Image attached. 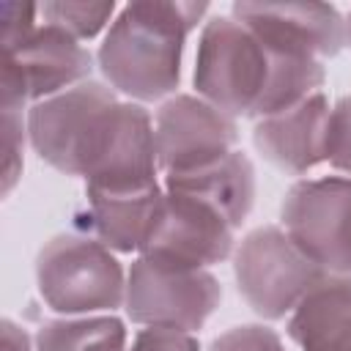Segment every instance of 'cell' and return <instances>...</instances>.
<instances>
[{
    "label": "cell",
    "mask_w": 351,
    "mask_h": 351,
    "mask_svg": "<svg viewBox=\"0 0 351 351\" xmlns=\"http://www.w3.org/2000/svg\"><path fill=\"white\" fill-rule=\"evenodd\" d=\"M25 126L33 151L55 170L82 176L85 192L159 186L151 115L101 82L85 80L33 104Z\"/></svg>",
    "instance_id": "cell-1"
},
{
    "label": "cell",
    "mask_w": 351,
    "mask_h": 351,
    "mask_svg": "<svg viewBox=\"0 0 351 351\" xmlns=\"http://www.w3.org/2000/svg\"><path fill=\"white\" fill-rule=\"evenodd\" d=\"M321 85V60L280 52L233 16H214L200 33L195 88L230 118L277 115L318 93Z\"/></svg>",
    "instance_id": "cell-2"
},
{
    "label": "cell",
    "mask_w": 351,
    "mask_h": 351,
    "mask_svg": "<svg viewBox=\"0 0 351 351\" xmlns=\"http://www.w3.org/2000/svg\"><path fill=\"white\" fill-rule=\"evenodd\" d=\"M206 3L140 0L121 8L99 47L110 85L132 99L156 101L178 88L186 36L206 16Z\"/></svg>",
    "instance_id": "cell-3"
},
{
    "label": "cell",
    "mask_w": 351,
    "mask_h": 351,
    "mask_svg": "<svg viewBox=\"0 0 351 351\" xmlns=\"http://www.w3.org/2000/svg\"><path fill=\"white\" fill-rule=\"evenodd\" d=\"M38 293L60 315H93L115 310L126 299L123 269L99 239L60 233L38 252Z\"/></svg>",
    "instance_id": "cell-4"
},
{
    "label": "cell",
    "mask_w": 351,
    "mask_h": 351,
    "mask_svg": "<svg viewBox=\"0 0 351 351\" xmlns=\"http://www.w3.org/2000/svg\"><path fill=\"white\" fill-rule=\"evenodd\" d=\"M239 293L263 318L277 321L326 277V271L302 252V247L274 225L244 236L233 258Z\"/></svg>",
    "instance_id": "cell-5"
},
{
    "label": "cell",
    "mask_w": 351,
    "mask_h": 351,
    "mask_svg": "<svg viewBox=\"0 0 351 351\" xmlns=\"http://www.w3.org/2000/svg\"><path fill=\"white\" fill-rule=\"evenodd\" d=\"M222 288L206 269H189L140 255L126 280V315L156 329L195 332L217 310Z\"/></svg>",
    "instance_id": "cell-6"
},
{
    "label": "cell",
    "mask_w": 351,
    "mask_h": 351,
    "mask_svg": "<svg viewBox=\"0 0 351 351\" xmlns=\"http://www.w3.org/2000/svg\"><path fill=\"white\" fill-rule=\"evenodd\" d=\"M90 69L93 58L80 38L41 22L19 44L3 49L0 110H22L27 101L58 96L85 82Z\"/></svg>",
    "instance_id": "cell-7"
},
{
    "label": "cell",
    "mask_w": 351,
    "mask_h": 351,
    "mask_svg": "<svg viewBox=\"0 0 351 351\" xmlns=\"http://www.w3.org/2000/svg\"><path fill=\"white\" fill-rule=\"evenodd\" d=\"M280 217L285 233L326 274L351 277V176L293 184Z\"/></svg>",
    "instance_id": "cell-8"
},
{
    "label": "cell",
    "mask_w": 351,
    "mask_h": 351,
    "mask_svg": "<svg viewBox=\"0 0 351 351\" xmlns=\"http://www.w3.org/2000/svg\"><path fill=\"white\" fill-rule=\"evenodd\" d=\"M236 228L195 195L165 189L140 255L176 266L206 269L233 252Z\"/></svg>",
    "instance_id": "cell-9"
},
{
    "label": "cell",
    "mask_w": 351,
    "mask_h": 351,
    "mask_svg": "<svg viewBox=\"0 0 351 351\" xmlns=\"http://www.w3.org/2000/svg\"><path fill=\"white\" fill-rule=\"evenodd\" d=\"M156 156L165 176L192 173L228 156L239 140L236 121L200 96H173L154 118Z\"/></svg>",
    "instance_id": "cell-10"
},
{
    "label": "cell",
    "mask_w": 351,
    "mask_h": 351,
    "mask_svg": "<svg viewBox=\"0 0 351 351\" xmlns=\"http://www.w3.org/2000/svg\"><path fill=\"white\" fill-rule=\"evenodd\" d=\"M233 19L269 47L324 60L346 44V19L324 3H233Z\"/></svg>",
    "instance_id": "cell-11"
},
{
    "label": "cell",
    "mask_w": 351,
    "mask_h": 351,
    "mask_svg": "<svg viewBox=\"0 0 351 351\" xmlns=\"http://www.w3.org/2000/svg\"><path fill=\"white\" fill-rule=\"evenodd\" d=\"M329 112V101L313 93L277 115L261 118L252 134L255 148L282 173L302 176L326 162Z\"/></svg>",
    "instance_id": "cell-12"
},
{
    "label": "cell",
    "mask_w": 351,
    "mask_h": 351,
    "mask_svg": "<svg viewBox=\"0 0 351 351\" xmlns=\"http://www.w3.org/2000/svg\"><path fill=\"white\" fill-rule=\"evenodd\" d=\"M288 335L302 351H351V277L326 274L291 313Z\"/></svg>",
    "instance_id": "cell-13"
},
{
    "label": "cell",
    "mask_w": 351,
    "mask_h": 351,
    "mask_svg": "<svg viewBox=\"0 0 351 351\" xmlns=\"http://www.w3.org/2000/svg\"><path fill=\"white\" fill-rule=\"evenodd\" d=\"M165 189L186 192L217 208L233 228H239L255 200V170L247 154L230 151L219 162L192 170V173H178V176H165Z\"/></svg>",
    "instance_id": "cell-14"
},
{
    "label": "cell",
    "mask_w": 351,
    "mask_h": 351,
    "mask_svg": "<svg viewBox=\"0 0 351 351\" xmlns=\"http://www.w3.org/2000/svg\"><path fill=\"white\" fill-rule=\"evenodd\" d=\"M162 189L143 192H85L88 219L96 239L118 252H140L162 203Z\"/></svg>",
    "instance_id": "cell-15"
},
{
    "label": "cell",
    "mask_w": 351,
    "mask_h": 351,
    "mask_svg": "<svg viewBox=\"0 0 351 351\" xmlns=\"http://www.w3.org/2000/svg\"><path fill=\"white\" fill-rule=\"evenodd\" d=\"M36 351H126V329L115 315H63L41 321Z\"/></svg>",
    "instance_id": "cell-16"
},
{
    "label": "cell",
    "mask_w": 351,
    "mask_h": 351,
    "mask_svg": "<svg viewBox=\"0 0 351 351\" xmlns=\"http://www.w3.org/2000/svg\"><path fill=\"white\" fill-rule=\"evenodd\" d=\"M115 14V3H44L38 16L47 25L66 30L74 38H93L101 33Z\"/></svg>",
    "instance_id": "cell-17"
},
{
    "label": "cell",
    "mask_w": 351,
    "mask_h": 351,
    "mask_svg": "<svg viewBox=\"0 0 351 351\" xmlns=\"http://www.w3.org/2000/svg\"><path fill=\"white\" fill-rule=\"evenodd\" d=\"M326 162L351 176V96H343L329 112Z\"/></svg>",
    "instance_id": "cell-18"
},
{
    "label": "cell",
    "mask_w": 351,
    "mask_h": 351,
    "mask_svg": "<svg viewBox=\"0 0 351 351\" xmlns=\"http://www.w3.org/2000/svg\"><path fill=\"white\" fill-rule=\"evenodd\" d=\"M22 110H3V195H8L22 173V143H25Z\"/></svg>",
    "instance_id": "cell-19"
},
{
    "label": "cell",
    "mask_w": 351,
    "mask_h": 351,
    "mask_svg": "<svg viewBox=\"0 0 351 351\" xmlns=\"http://www.w3.org/2000/svg\"><path fill=\"white\" fill-rule=\"evenodd\" d=\"M211 351H285L277 332L258 324L233 326L211 343Z\"/></svg>",
    "instance_id": "cell-20"
},
{
    "label": "cell",
    "mask_w": 351,
    "mask_h": 351,
    "mask_svg": "<svg viewBox=\"0 0 351 351\" xmlns=\"http://www.w3.org/2000/svg\"><path fill=\"white\" fill-rule=\"evenodd\" d=\"M129 351H200V346L192 337V332L148 326L134 337Z\"/></svg>",
    "instance_id": "cell-21"
},
{
    "label": "cell",
    "mask_w": 351,
    "mask_h": 351,
    "mask_svg": "<svg viewBox=\"0 0 351 351\" xmlns=\"http://www.w3.org/2000/svg\"><path fill=\"white\" fill-rule=\"evenodd\" d=\"M3 49H11L19 44L25 36L36 30V16L38 5H25V3H3Z\"/></svg>",
    "instance_id": "cell-22"
},
{
    "label": "cell",
    "mask_w": 351,
    "mask_h": 351,
    "mask_svg": "<svg viewBox=\"0 0 351 351\" xmlns=\"http://www.w3.org/2000/svg\"><path fill=\"white\" fill-rule=\"evenodd\" d=\"M3 351H36V343H30L27 332L19 329L14 321H3Z\"/></svg>",
    "instance_id": "cell-23"
},
{
    "label": "cell",
    "mask_w": 351,
    "mask_h": 351,
    "mask_svg": "<svg viewBox=\"0 0 351 351\" xmlns=\"http://www.w3.org/2000/svg\"><path fill=\"white\" fill-rule=\"evenodd\" d=\"M346 41H348V47H351V11H348V16H346Z\"/></svg>",
    "instance_id": "cell-24"
}]
</instances>
